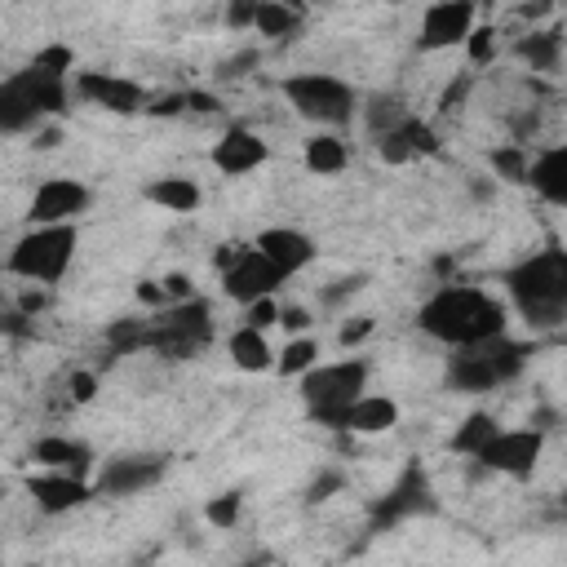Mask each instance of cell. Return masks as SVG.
<instances>
[{"label": "cell", "mask_w": 567, "mask_h": 567, "mask_svg": "<svg viewBox=\"0 0 567 567\" xmlns=\"http://www.w3.org/2000/svg\"><path fill=\"white\" fill-rule=\"evenodd\" d=\"M417 324L448 346H474V342H488V337L505 333V311H501L497 297L479 293V288L452 284V288H439V293L421 306Z\"/></svg>", "instance_id": "obj_1"}, {"label": "cell", "mask_w": 567, "mask_h": 567, "mask_svg": "<svg viewBox=\"0 0 567 567\" xmlns=\"http://www.w3.org/2000/svg\"><path fill=\"white\" fill-rule=\"evenodd\" d=\"M510 297L532 328H559L567 319V253L550 249L519 262L510 275Z\"/></svg>", "instance_id": "obj_2"}, {"label": "cell", "mask_w": 567, "mask_h": 567, "mask_svg": "<svg viewBox=\"0 0 567 567\" xmlns=\"http://www.w3.org/2000/svg\"><path fill=\"white\" fill-rule=\"evenodd\" d=\"M461 355H452L448 381L457 390H497L501 381H514L523 373L532 350L523 342H510V337H488V342H474V346H457Z\"/></svg>", "instance_id": "obj_3"}, {"label": "cell", "mask_w": 567, "mask_h": 567, "mask_svg": "<svg viewBox=\"0 0 567 567\" xmlns=\"http://www.w3.org/2000/svg\"><path fill=\"white\" fill-rule=\"evenodd\" d=\"M71 253H76V222L36 226L32 235H23L14 244L9 271L23 275V280H36V284H58L71 266Z\"/></svg>", "instance_id": "obj_4"}, {"label": "cell", "mask_w": 567, "mask_h": 567, "mask_svg": "<svg viewBox=\"0 0 567 567\" xmlns=\"http://www.w3.org/2000/svg\"><path fill=\"white\" fill-rule=\"evenodd\" d=\"M284 94L297 107V116L319 120V125H346L355 116V89L337 76H293L284 80Z\"/></svg>", "instance_id": "obj_5"}, {"label": "cell", "mask_w": 567, "mask_h": 567, "mask_svg": "<svg viewBox=\"0 0 567 567\" xmlns=\"http://www.w3.org/2000/svg\"><path fill=\"white\" fill-rule=\"evenodd\" d=\"M368 381L364 359H346V364H315L311 373H302V399L306 408H337L359 399Z\"/></svg>", "instance_id": "obj_6"}, {"label": "cell", "mask_w": 567, "mask_h": 567, "mask_svg": "<svg viewBox=\"0 0 567 567\" xmlns=\"http://www.w3.org/2000/svg\"><path fill=\"white\" fill-rule=\"evenodd\" d=\"M311 421H319L328 430H350V435H381V430H390L399 421V408L395 399L359 395L337 408H311Z\"/></svg>", "instance_id": "obj_7"}, {"label": "cell", "mask_w": 567, "mask_h": 567, "mask_svg": "<svg viewBox=\"0 0 567 567\" xmlns=\"http://www.w3.org/2000/svg\"><path fill=\"white\" fill-rule=\"evenodd\" d=\"M284 280H288V275H284L280 266H275L262 249H257V244H253V249H244V253H240V262H235L231 271H222V288H226V297H231V302H240V306L257 302V297H271Z\"/></svg>", "instance_id": "obj_8"}, {"label": "cell", "mask_w": 567, "mask_h": 567, "mask_svg": "<svg viewBox=\"0 0 567 567\" xmlns=\"http://www.w3.org/2000/svg\"><path fill=\"white\" fill-rule=\"evenodd\" d=\"M541 457V430H497L488 439V448L479 452V461L497 474H514V479H528Z\"/></svg>", "instance_id": "obj_9"}, {"label": "cell", "mask_w": 567, "mask_h": 567, "mask_svg": "<svg viewBox=\"0 0 567 567\" xmlns=\"http://www.w3.org/2000/svg\"><path fill=\"white\" fill-rule=\"evenodd\" d=\"M435 510V492H430V479L421 474V466H408L404 479L386 492L377 505H373V523L386 528V523H399L408 514H430Z\"/></svg>", "instance_id": "obj_10"}, {"label": "cell", "mask_w": 567, "mask_h": 567, "mask_svg": "<svg viewBox=\"0 0 567 567\" xmlns=\"http://www.w3.org/2000/svg\"><path fill=\"white\" fill-rule=\"evenodd\" d=\"M474 32V0H439L426 9V23H421L417 45L421 49H448L470 40Z\"/></svg>", "instance_id": "obj_11"}, {"label": "cell", "mask_w": 567, "mask_h": 567, "mask_svg": "<svg viewBox=\"0 0 567 567\" xmlns=\"http://www.w3.org/2000/svg\"><path fill=\"white\" fill-rule=\"evenodd\" d=\"M89 209V191L80 187V182H71V178H49L45 187L36 191V200H32V218L36 226H58V222H76V213H85Z\"/></svg>", "instance_id": "obj_12"}, {"label": "cell", "mask_w": 567, "mask_h": 567, "mask_svg": "<svg viewBox=\"0 0 567 567\" xmlns=\"http://www.w3.org/2000/svg\"><path fill=\"white\" fill-rule=\"evenodd\" d=\"M76 94L85 102H94L102 111H116V116H133V111H142V85H133V80H120V76H107V71H85V76L76 80Z\"/></svg>", "instance_id": "obj_13"}, {"label": "cell", "mask_w": 567, "mask_h": 567, "mask_svg": "<svg viewBox=\"0 0 567 567\" xmlns=\"http://www.w3.org/2000/svg\"><path fill=\"white\" fill-rule=\"evenodd\" d=\"M27 488H32V497H36V505H40L45 514L80 510V505L94 497V488L85 483V474H67V470L32 474V479H27Z\"/></svg>", "instance_id": "obj_14"}, {"label": "cell", "mask_w": 567, "mask_h": 567, "mask_svg": "<svg viewBox=\"0 0 567 567\" xmlns=\"http://www.w3.org/2000/svg\"><path fill=\"white\" fill-rule=\"evenodd\" d=\"M164 479V461L160 457H120L107 461L98 474V492L107 497H133V492L151 488V483Z\"/></svg>", "instance_id": "obj_15"}, {"label": "cell", "mask_w": 567, "mask_h": 567, "mask_svg": "<svg viewBox=\"0 0 567 567\" xmlns=\"http://www.w3.org/2000/svg\"><path fill=\"white\" fill-rule=\"evenodd\" d=\"M257 249L271 257L284 275H297L302 266L315 262V244L306 240L302 231H293V226H271V231H262L257 235Z\"/></svg>", "instance_id": "obj_16"}, {"label": "cell", "mask_w": 567, "mask_h": 567, "mask_svg": "<svg viewBox=\"0 0 567 567\" xmlns=\"http://www.w3.org/2000/svg\"><path fill=\"white\" fill-rule=\"evenodd\" d=\"M9 85L32 102L40 116H58V111H67V85H63V76H54V71L27 67V71H18V76H9Z\"/></svg>", "instance_id": "obj_17"}, {"label": "cell", "mask_w": 567, "mask_h": 567, "mask_svg": "<svg viewBox=\"0 0 567 567\" xmlns=\"http://www.w3.org/2000/svg\"><path fill=\"white\" fill-rule=\"evenodd\" d=\"M262 160H266V142L257 138V133H249V129H226L222 142L213 147V164H218L222 173H231V178L257 169Z\"/></svg>", "instance_id": "obj_18"}, {"label": "cell", "mask_w": 567, "mask_h": 567, "mask_svg": "<svg viewBox=\"0 0 567 567\" xmlns=\"http://www.w3.org/2000/svg\"><path fill=\"white\" fill-rule=\"evenodd\" d=\"M36 461L49 470H67V474H85L94 466V452L85 448L80 439H63V435H49L36 443Z\"/></svg>", "instance_id": "obj_19"}, {"label": "cell", "mask_w": 567, "mask_h": 567, "mask_svg": "<svg viewBox=\"0 0 567 567\" xmlns=\"http://www.w3.org/2000/svg\"><path fill=\"white\" fill-rule=\"evenodd\" d=\"M528 182L550 204H567V147H554L545 156H536L528 169Z\"/></svg>", "instance_id": "obj_20"}, {"label": "cell", "mask_w": 567, "mask_h": 567, "mask_svg": "<svg viewBox=\"0 0 567 567\" xmlns=\"http://www.w3.org/2000/svg\"><path fill=\"white\" fill-rule=\"evenodd\" d=\"M231 359H235V368H244V373H266V368L275 364V355H271V346H266L262 328H249V324L231 333Z\"/></svg>", "instance_id": "obj_21"}, {"label": "cell", "mask_w": 567, "mask_h": 567, "mask_svg": "<svg viewBox=\"0 0 567 567\" xmlns=\"http://www.w3.org/2000/svg\"><path fill=\"white\" fill-rule=\"evenodd\" d=\"M147 200L169 213H191L195 204H200V187H195L191 178H160L147 187Z\"/></svg>", "instance_id": "obj_22"}, {"label": "cell", "mask_w": 567, "mask_h": 567, "mask_svg": "<svg viewBox=\"0 0 567 567\" xmlns=\"http://www.w3.org/2000/svg\"><path fill=\"white\" fill-rule=\"evenodd\" d=\"M36 120H40V111L5 80V89H0V129H5V133H23V129H32Z\"/></svg>", "instance_id": "obj_23"}, {"label": "cell", "mask_w": 567, "mask_h": 567, "mask_svg": "<svg viewBox=\"0 0 567 567\" xmlns=\"http://www.w3.org/2000/svg\"><path fill=\"white\" fill-rule=\"evenodd\" d=\"M306 169H311V173H342L346 169L342 138H328V133H319V138L306 142Z\"/></svg>", "instance_id": "obj_24"}, {"label": "cell", "mask_w": 567, "mask_h": 567, "mask_svg": "<svg viewBox=\"0 0 567 567\" xmlns=\"http://www.w3.org/2000/svg\"><path fill=\"white\" fill-rule=\"evenodd\" d=\"M297 23H302V14H293L284 0H262V9H257V32L271 40H288L297 32Z\"/></svg>", "instance_id": "obj_25"}, {"label": "cell", "mask_w": 567, "mask_h": 567, "mask_svg": "<svg viewBox=\"0 0 567 567\" xmlns=\"http://www.w3.org/2000/svg\"><path fill=\"white\" fill-rule=\"evenodd\" d=\"M492 435H497V421H492L488 412H474L470 421H461L457 435H452V452H470V457H479Z\"/></svg>", "instance_id": "obj_26"}, {"label": "cell", "mask_w": 567, "mask_h": 567, "mask_svg": "<svg viewBox=\"0 0 567 567\" xmlns=\"http://www.w3.org/2000/svg\"><path fill=\"white\" fill-rule=\"evenodd\" d=\"M519 58L532 63V71H554L559 67V32H532L519 40Z\"/></svg>", "instance_id": "obj_27"}, {"label": "cell", "mask_w": 567, "mask_h": 567, "mask_svg": "<svg viewBox=\"0 0 567 567\" xmlns=\"http://www.w3.org/2000/svg\"><path fill=\"white\" fill-rule=\"evenodd\" d=\"M107 346L116 350V355L151 346V324H142V319H116V324L107 328Z\"/></svg>", "instance_id": "obj_28"}, {"label": "cell", "mask_w": 567, "mask_h": 567, "mask_svg": "<svg viewBox=\"0 0 567 567\" xmlns=\"http://www.w3.org/2000/svg\"><path fill=\"white\" fill-rule=\"evenodd\" d=\"M315 359H319V346L311 342V337H297V342L284 346V355L275 359V368H280L284 377H297V373H311Z\"/></svg>", "instance_id": "obj_29"}, {"label": "cell", "mask_w": 567, "mask_h": 567, "mask_svg": "<svg viewBox=\"0 0 567 567\" xmlns=\"http://www.w3.org/2000/svg\"><path fill=\"white\" fill-rule=\"evenodd\" d=\"M404 120H408V107L399 98H377L373 107H368V129L377 133H395V129H404Z\"/></svg>", "instance_id": "obj_30"}, {"label": "cell", "mask_w": 567, "mask_h": 567, "mask_svg": "<svg viewBox=\"0 0 567 567\" xmlns=\"http://www.w3.org/2000/svg\"><path fill=\"white\" fill-rule=\"evenodd\" d=\"M492 169L501 173L505 182H528V156H523L519 147H501V151H492Z\"/></svg>", "instance_id": "obj_31"}, {"label": "cell", "mask_w": 567, "mask_h": 567, "mask_svg": "<svg viewBox=\"0 0 567 567\" xmlns=\"http://www.w3.org/2000/svg\"><path fill=\"white\" fill-rule=\"evenodd\" d=\"M377 151H381V160H386V164H408V160H417V151H412V142L404 138V129L381 133V138H377Z\"/></svg>", "instance_id": "obj_32"}, {"label": "cell", "mask_w": 567, "mask_h": 567, "mask_svg": "<svg viewBox=\"0 0 567 567\" xmlns=\"http://www.w3.org/2000/svg\"><path fill=\"white\" fill-rule=\"evenodd\" d=\"M204 514H209L213 528H235V519H240V492H222V497H213Z\"/></svg>", "instance_id": "obj_33"}, {"label": "cell", "mask_w": 567, "mask_h": 567, "mask_svg": "<svg viewBox=\"0 0 567 567\" xmlns=\"http://www.w3.org/2000/svg\"><path fill=\"white\" fill-rule=\"evenodd\" d=\"M32 67L54 71V76H67V71L76 67V54H71L67 45H45V49H40V54L32 58Z\"/></svg>", "instance_id": "obj_34"}, {"label": "cell", "mask_w": 567, "mask_h": 567, "mask_svg": "<svg viewBox=\"0 0 567 567\" xmlns=\"http://www.w3.org/2000/svg\"><path fill=\"white\" fill-rule=\"evenodd\" d=\"M404 138L412 142V151H417V156H435V151H439L435 129H430V125H421L417 116H408V120H404Z\"/></svg>", "instance_id": "obj_35"}, {"label": "cell", "mask_w": 567, "mask_h": 567, "mask_svg": "<svg viewBox=\"0 0 567 567\" xmlns=\"http://www.w3.org/2000/svg\"><path fill=\"white\" fill-rule=\"evenodd\" d=\"M244 324L249 328H271V324H280V306H275V297H257V302L244 306Z\"/></svg>", "instance_id": "obj_36"}, {"label": "cell", "mask_w": 567, "mask_h": 567, "mask_svg": "<svg viewBox=\"0 0 567 567\" xmlns=\"http://www.w3.org/2000/svg\"><path fill=\"white\" fill-rule=\"evenodd\" d=\"M466 45H470V63L483 67V63H492V54H497V32H488V27H474Z\"/></svg>", "instance_id": "obj_37"}, {"label": "cell", "mask_w": 567, "mask_h": 567, "mask_svg": "<svg viewBox=\"0 0 567 567\" xmlns=\"http://www.w3.org/2000/svg\"><path fill=\"white\" fill-rule=\"evenodd\" d=\"M257 9H262V0H226V23H231L235 32L257 27Z\"/></svg>", "instance_id": "obj_38"}, {"label": "cell", "mask_w": 567, "mask_h": 567, "mask_svg": "<svg viewBox=\"0 0 567 567\" xmlns=\"http://www.w3.org/2000/svg\"><path fill=\"white\" fill-rule=\"evenodd\" d=\"M368 333H373V319H368V315H359V319H346V324H342V333H337V342H342V346L350 350V346H359V342H364Z\"/></svg>", "instance_id": "obj_39"}, {"label": "cell", "mask_w": 567, "mask_h": 567, "mask_svg": "<svg viewBox=\"0 0 567 567\" xmlns=\"http://www.w3.org/2000/svg\"><path fill=\"white\" fill-rule=\"evenodd\" d=\"M337 488H342V474H337V470H328V474H319V479L311 483V492H306V501L319 505V501H328V497H333Z\"/></svg>", "instance_id": "obj_40"}, {"label": "cell", "mask_w": 567, "mask_h": 567, "mask_svg": "<svg viewBox=\"0 0 567 567\" xmlns=\"http://www.w3.org/2000/svg\"><path fill=\"white\" fill-rule=\"evenodd\" d=\"M98 395V377L94 373H71V399L76 404H89Z\"/></svg>", "instance_id": "obj_41"}, {"label": "cell", "mask_w": 567, "mask_h": 567, "mask_svg": "<svg viewBox=\"0 0 567 567\" xmlns=\"http://www.w3.org/2000/svg\"><path fill=\"white\" fill-rule=\"evenodd\" d=\"M164 293H169L173 302H191V297H195L191 275H178V271H173V275H164Z\"/></svg>", "instance_id": "obj_42"}, {"label": "cell", "mask_w": 567, "mask_h": 567, "mask_svg": "<svg viewBox=\"0 0 567 567\" xmlns=\"http://www.w3.org/2000/svg\"><path fill=\"white\" fill-rule=\"evenodd\" d=\"M280 324L288 328V333H302V328H311V311H302V306H284Z\"/></svg>", "instance_id": "obj_43"}, {"label": "cell", "mask_w": 567, "mask_h": 567, "mask_svg": "<svg viewBox=\"0 0 567 567\" xmlns=\"http://www.w3.org/2000/svg\"><path fill=\"white\" fill-rule=\"evenodd\" d=\"M187 107H191L187 94H169V98H160L156 107H147V111H151V116H182Z\"/></svg>", "instance_id": "obj_44"}, {"label": "cell", "mask_w": 567, "mask_h": 567, "mask_svg": "<svg viewBox=\"0 0 567 567\" xmlns=\"http://www.w3.org/2000/svg\"><path fill=\"white\" fill-rule=\"evenodd\" d=\"M466 94H470V76H457V80L448 85V94H443L439 107H443V111H452V107H457V102L466 98Z\"/></svg>", "instance_id": "obj_45"}, {"label": "cell", "mask_w": 567, "mask_h": 567, "mask_svg": "<svg viewBox=\"0 0 567 567\" xmlns=\"http://www.w3.org/2000/svg\"><path fill=\"white\" fill-rule=\"evenodd\" d=\"M27 319H32L27 311H9L5 315V333L9 337H27V333H32V324H27Z\"/></svg>", "instance_id": "obj_46"}, {"label": "cell", "mask_w": 567, "mask_h": 567, "mask_svg": "<svg viewBox=\"0 0 567 567\" xmlns=\"http://www.w3.org/2000/svg\"><path fill=\"white\" fill-rule=\"evenodd\" d=\"M253 63H257V54H240V58H231V63L222 67V80H235L244 67H253Z\"/></svg>", "instance_id": "obj_47"}, {"label": "cell", "mask_w": 567, "mask_h": 567, "mask_svg": "<svg viewBox=\"0 0 567 567\" xmlns=\"http://www.w3.org/2000/svg\"><path fill=\"white\" fill-rule=\"evenodd\" d=\"M359 288H364V280H342L337 288H328V293H324V302H342L346 293H359Z\"/></svg>", "instance_id": "obj_48"}, {"label": "cell", "mask_w": 567, "mask_h": 567, "mask_svg": "<svg viewBox=\"0 0 567 567\" xmlns=\"http://www.w3.org/2000/svg\"><path fill=\"white\" fill-rule=\"evenodd\" d=\"M18 311H27V315L45 311V293H23V297H18Z\"/></svg>", "instance_id": "obj_49"}, {"label": "cell", "mask_w": 567, "mask_h": 567, "mask_svg": "<svg viewBox=\"0 0 567 567\" xmlns=\"http://www.w3.org/2000/svg\"><path fill=\"white\" fill-rule=\"evenodd\" d=\"M138 297H142V302H151V306H160L169 293H164L160 284H138Z\"/></svg>", "instance_id": "obj_50"}, {"label": "cell", "mask_w": 567, "mask_h": 567, "mask_svg": "<svg viewBox=\"0 0 567 567\" xmlns=\"http://www.w3.org/2000/svg\"><path fill=\"white\" fill-rule=\"evenodd\" d=\"M187 102H191V111H204V116L218 111V98H209V94H187Z\"/></svg>", "instance_id": "obj_51"}, {"label": "cell", "mask_w": 567, "mask_h": 567, "mask_svg": "<svg viewBox=\"0 0 567 567\" xmlns=\"http://www.w3.org/2000/svg\"><path fill=\"white\" fill-rule=\"evenodd\" d=\"M58 142H63V133H58V129H45V133L36 138V147H40V151H54Z\"/></svg>", "instance_id": "obj_52"}, {"label": "cell", "mask_w": 567, "mask_h": 567, "mask_svg": "<svg viewBox=\"0 0 567 567\" xmlns=\"http://www.w3.org/2000/svg\"><path fill=\"white\" fill-rule=\"evenodd\" d=\"M550 14V0H536V5H523V18H545Z\"/></svg>", "instance_id": "obj_53"}, {"label": "cell", "mask_w": 567, "mask_h": 567, "mask_svg": "<svg viewBox=\"0 0 567 567\" xmlns=\"http://www.w3.org/2000/svg\"><path fill=\"white\" fill-rule=\"evenodd\" d=\"M288 9H293V14H306V0H284Z\"/></svg>", "instance_id": "obj_54"}, {"label": "cell", "mask_w": 567, "mask_h": 567, "mask_svg": "<svg viewBox=\"0 0 567 567\" xmlns=\"http://www.w3.org/2000/svg\"><path fill=\"white\" fill-rule=\"evenodd\" d=\"M563 514H567V492H563Z\"/></svg>", "instance_id": "obj_55"}, {"label": "cell", "mask_w": 567, "mask_h": 567, "mask_svg": "<svg viewBox=\"0 0 567 567\" xmlns=\"http://www.w3.org/2000/svg\"><path fill=\"white\" fill-rule=\"evenodd\" d=\"M390 5H399V0H390Z\"/></svg>", "instance_id": "obj_56"}]
</instances>
